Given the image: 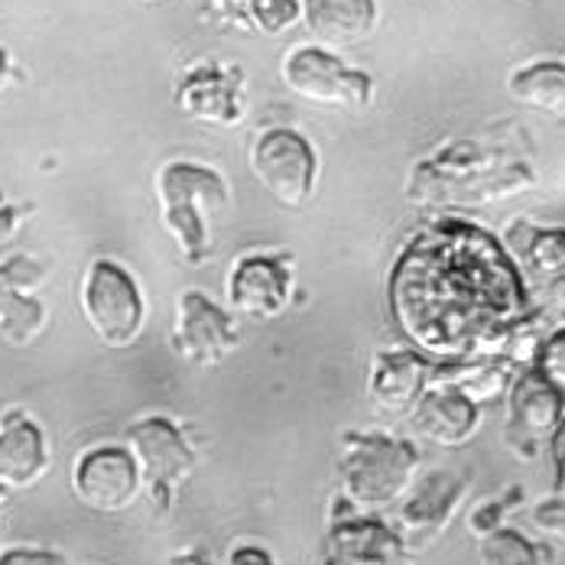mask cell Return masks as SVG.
I'll list each match as a JSON object with an SVG mask.
<instances>
[{"instance_id": "27", "label": "cell", "mask_w": 565, "mask_h": 565, "mask_svg": "<svg viewBox=\"0 0 565 565\" xmlns=\"http://www.w3.org/2000/svg\"><path fill=\"white\" fill-rule=\"evenodd\" d=\"M0 565H65V559L58 553H50V550L17 546V550H0Z\"/></svg>"}, {"instance_id": "20", "label": "cell", "mask_w": 565, "mask_h": 565, "mask_svg": "<svg viewBox=\"0 0 565 565\" xmlns=\"http://www.w3.org/2000/svg\"><path fill=\"white\" fill-rule=\"evenodd\" d=\"M510 95L520 105L556 114L565 120V65L563 62H536L510 78Z\"/></svg>"}, {"instance_id": "3", "label": "cell", "mask_w": 565, "mask_h": 565, "mask_svg": "<svg viewBox=\"0 0 565 565\" xmlns=\"http://www.w3.org/2000/svg\"><path fill=\"white\" fill-rule=\"evenodd\" d=\"M82 316L88 329L108 348H130L143 335L147 326V299L137 280L111 257H98L88 264L78 289Z\"/></svg>"}, {"instance_id": "10", "label": "cell", "mask_w": 565, "mask_h": 565, "mask_svg": "<svg viewBox=\"0 0 565 565\" xmlns=\"http://www.w3.org/2000/svg\"><path fill=\"white\" fill-rule=\"evenodd\" d=\"M50 277V267L30 254L0 260V339L7 344H30L46 329V306L36 296Z\"/></svg>"}, {"instance_id": "17", "label": "cell", "mask_w": 565, "mask_h": 565, "mask_svg": "<svg viewBox=\"0 0 565 565\" xmlns=\"http://www.w3.org/2000/svg\"><path fill=\"white\" fill-rule=\"evenodd\" d=\"M433 374V361L416 351H377L371 374H367V396L381 413H409L413 403L423 396Z\"/></svg>"}, {"instance_id": "14", "label": "cell", "mask_w": 565, "mask_h": 565, "mask_svg": "<svg viewBox=\"0 0 565 565\" xmlns=\"http://www.w3.org/2000/svg\"><path fill=\"white\" fill-rule=\"evenodd\" d=\"M468 491V478L455 471H433L426 475L413 494L403 501L399 516H396V536L403 550H423L429 546L449 523L455 510L461 504Z\"/></svg>"}, {"instance_id": "6", "label": "cell", "mask_w": 565, "mask_h": 565, "mask_svg": "<svg viewBox=\"0 0 565 565\" xmlns=\"http://www.w3.org/2000/svg\"><path fill=\"white\" fill-rule=\"evenodd\" d=\"M250 172L254 179L286 209H302L312 199L319 160L312 143L289 130V127H270L264 130L250 147Z\"/></svg>"}, {"instance_id": "16", "label": "cell", "mask_w": 565, "mask_h": 565, "mask_svg": "<svg viewBox=\"0 0 565 565\" xmlns=\"http://www.w3.org/2000/svg\"><path fill=\"white\" fill-rule=\"evenodd\" d=\"M409 413H413V433L443 449L465 446L475 436L478 419H481L478 403H471L468 396L443 384H429Z\"/></svg>"}, {"instance_id": "19", "label": "cell", "mask_w": 565, "mask_h": 565, "mask_svg": "<svg viewBox=\"0 0 565 565\" xmlns=\"http://www.w3.org/2000/svg\"><path fill=\"white\" fill-rule=\"evenodd\" d=\"M510 250L536 280L553 282L565 274V227L513 225Z\"/></svg>"}, {"instance_id": "34", "label": "cell", "mask_w": 565, "mask_h": 565, "mask_svg": "<svg viewBox=\"0 0 565 565\" xmlns=\"http://www.w3.org/2000/svg\"><path fill=\"white\" fill-rule=\"evenodd\" d=\"M140 3H160V0H140Z\"/></svg>"}, {"instance_id": "9", "label": "cell", "mask_w": 565, "mask_h": 565, "mask_svg": "<svg viewBox=\"0 0 565 565\" xmlns=\"http://www.w3.org/2000/svg\"><path fill=\"white\" fill-rule=\"evenodd\" d=\"M72 491L95 513H120L137 501L143 481L124 446H95L75 458Z\"/></svg>"}, {"instance_id": "11", "label": "cell", "mask_w": 565, "mask_h": 565, "mask_svg": "<svg viewBox=\"0 0 565 565\" xmlns=\"http://www.w3.org/2000/svg\"><path fill=\"white\" fill-rule=\"evenodd\" d=\"M565 394H559L536 367L523 371L510 384V416L504 439L508 449L520 458H536L540 443L553 436L563 423Z\"/></svg>"}, {"instance_id": "32", "label": "cell", "mask_w": 565, "mask_h": 565, "mask_svg": "<svg viewBox=\"0 0 565 565\" xmlns=\"http://www.w3.org/2000/svg\"><path fill=\"white\" fill-rule=\"evenodd\" d=\"M10 85V56H7V50H0V92Z\"/></svg>"}, {"instance_id": "8", "label": "cell", "mask_w": 565, "mask_h": 565, "mask_svg": "<svg viewBox=\"0 0 565 565\" xmlns=\"http://www.w3.org/2000/svg\"><path fill=\"white\" fill-rule=\"evenodd\" d=\"M170 341L182 361L195 367H215L237 348V329L215 299L199 289H185L175 302Z\"/></svg>"}, {"instance_id": "2", "label": "cell", "mask_w": 565, "mask_h": 565, "mask_svg": "<svg viewBox=\"0 0 565 565\" xmlns=\"http://www.w3.org/2000/svg\"><path fill=\"white\" fill-rule=\"evenodd\" d=\"M419 455L409 443L377 433H351L341 443L339 481L341 498L358 510L394 504L413 488Z\"/></svg>"}, {"instance_id": "31", "label": "cell", "mask_w": 565, "mask_h": 565, "mask_svg": "<svg viewBox=\"0 0 565 565\" xmlns=\"http://www.w3.org/2000/svg\"><path fill=\"white\" fill-rule=\"evenodd\" d=\"M167 565H212L205 556H199V553H182V556H172Z\"/></svg>"}, {"instance_id": "30", "label": "cell", "mask_w": 565, "mask_h": 565, "mask_svg": "<svg viewBox=\"0 0 565 565\" xmlns=\"http://www.w3.org/2000/svg\"><path fill=\"white\" fill-rule=\"evenodd\" d=\"M546 309L550 312H565V274L550 282V289H546Z\"/></svg>"}, {"instance_id": "15", "label": "cell", "mask_w": 565, "mask_h": 565, "mask_svg": "<svg viewBox=\"0 0 565 565\" xmlns=\"http://www.w3.org/2000/svg\"><path fill=\"white\" fill-rule=\"evenodd\" d=\"M50 471V446L36 419L10 409L0 419V488L26 491Z\"/></svg>"}, {"instance_id": "4", "label": "cell", "mask_w": 565, "mask_h": 565, "mask_svg": "<svg viewBox=\"0 0 565 565\" xmlns=\"http://www.w3.org/2000/svg\"><path fill=\"white\" fill-rule=\"evenodd\" d=\"M124 449L130 452L143 488L150 491L160 510L170 508L172 494L192 478L199 465L192 446L167 416H147L130 423L124 433Z\"/></svg>"}, {"instance_id": "28", "label": "cell", "mask_w": 565, "mask_h": 565, "mask_svg": "<svg viewBox=\"0 0 565 565\" xmlns=\"http://www.w3.org/2000/svg\"><path fill=\"white\" fill-rule=\"evenodd\" d=\"M225 565H277V559L264 550V546H254V543H241L227 553Z\"/></svg>"}, {"instance_id": "12", "label": "cell", "mask_w": 565, "mask_h": 565, "mask_svg": "<svg viewBox=\"0 0 565 565\" xmlns=\"http://www.w3.org/2000/svg\"><path fill=\"white\" fill-rule=\"evenodd\" d=\"M175 105L195 120L218 124L225 130L237 127L247 114V78L237 65H199L175 85Z\"/></svg>"}, {"instance_id": "13", "label": "cell", "mask_w": 565, "mask_h": 565, "mask_svg": "<svg viewBox=\"0 0 565 565\" xmlns=\"http://www.w3.org/2000/svg\"><path fill=\"white\" fill-rule=\"evenodd\" d=\"M403 543L387 523L351 508L339 494L322 565H403Z\"/></svg>"}, {"instance_id": "18", "label": "cell", "mask_w": 565, "mask_h": 565, "mask_svg": "<svg viewBox=\"0 0 565 565\" xmlns=\"http://www.w3.org/2000/svg\"><path fill=\"white\" fill-rule=\"evenodd\" d=\"M302 23L322 50H351L377 26L374 0H302Z\"/></svg>"}, {"instance_id": "23", "label": "cell", "mask_w": 565, "mask_h": 565, "mask_svg": "<svg viewBox=\"0 0 565 565\" xmlns=\"http://www.w3.org/2000/svg\"><path fill=\"white\" fill-rule=\"evenodd\" d=\"M533 361H536V371H540L559 394H565V329L546 335Z\"/></svg>"}, {"instance_id": "25", "label": "cell", "mask_w": 565, "mask_h": 565, "mask_svg": "<svg viewBox=\"0 0 565 565\" xmlns=\"http://www.w3.org/2000/svg\"><path fill=\"white\" fill-rule=\"evenodd\" d=\"M533 526L546 536V540H556L565 546V501L553 498V501H543L533 508Z\"/></svg>"}, {"instance_id": "22", "label": "cell", "mask_w": 565, "mask_h": 565, "mask_svg": "<svg viewBox=\"0 0 565 565\" xmlns=\"http://www.w3.org/2000/svg\"><path fill=\"white\" fill-rule=\"evenodd\" d=\"M299 17H302L299 0H254L250 3V26L267 36H280L286 30H292Z\"/></svg>"}, {"instance_id": "7", "label": "cell", "mask_w": 565, "mask_h": 565, "mask_svg": "<svg viewBox=\"0 0 565 565\" xmlns=\"http://www.w3.org/2000/svg\"><path fill=\"white\" fill-rule=\"evenodd\" d=\"M292 302L289 254H241L227 274V309L247 319H277Z\"/></svg>"}, {"instance_id": "5", "label": "cell", "mask_w": 565, "mask_h": 565, "mask_svg": "<svg viewBox=\"0 0 565 565\" xmlns=\"http://www.w3.org/2000/svg\"><path fill=\"white\" fill-rule=\"evenodd\" d=\"M282 82L292 95L309 105L335 108V111H358L367 108L374 82L367 72L348 68L322 46H296L282 58Z\"/></svg>"}, {"instance_id": "33", "label": "cell", "mask_w": 565, "mask_h": 565, "mask_svg": "<svg viewBox=\"0 0 565 565\" xmlns=\"http://www.w3.org/2000/svg\"><path fill=\"white\" fill-rule=\"evenodd\" d=\"M7 501H10V491H3V488H0V513H3V508H7Z\"/></svg>"}, {"instance_id": "21", "label": "cell", "mask_w": 565, "mask_h": 565, "mask_svg": "<svg viewBox=\"0 0 565 565\" xmlns=\"http://www.w3.org/2000/svg\"><path fill=\"white\" fill-rule=\"evenodd\" d=\"M481 565H543L540 550L516 530H494L488 536H481V550H478Z\"/></svg>"}, {"instance_id": "26", "label": "cell", "mask_w": 565, "mask_h": 565, "mask_svg": "<svg viewBox=\"0 0 565 565\" xmlns=\"http://www.w3.org/2000/svg\"><path fill=\"white\" fill-rule=\"evenodd\" d=\"M205 7V13H212L222 23H234L241 30H254L250 26V3L254 0H199Z\"/></svg>"}, {"instance_id": "1", "label": "cell", "mask_w": 565, "mask_h": 565, "mask_svg": "<svg viewBox=\"0 0 565 565\" xmlns=\"http://www.w3.org/2000/svg\"><path fill=\"white\" fill-rule=\"evenodd\" d=\"M157 202L160 222L167 227L179 254L189 264H205L215 227L225 222L231 209L225 175L202 163L175 160L157 172Z\"/></svg>"}, {"instance_id": "29", "label": "cell", "mask_w": 565, "mask_h": 565, "mask_svg": "<svg viewBox=\"0 0 565 565\" xmlns=\"http://www.w3.org/2000/svg\"><path fill=\"white\" fill-rule=\"evenodd\" d=\"M553 458H556V498L565 501V419L553 433Z\"/></svg>"}, {"instance_id": "24", "label": "cell", "mask_w": 565, "mask_h": 565, "mask_svg": "<svg viewBox=\"0 0 565 565\" xmlns=\"http://www.w3.org/2000/svg\"><path fill=\"white\" fill-rule=\"evenodd\" d=\"M513 494H508L504 501H491V504H481V508L471 513V520H468V526H471V533L481 540V536H488V533H494V530H501V520H504V513H508L523 494H520V488H510Z\"/></svg>"}]
</instances>
